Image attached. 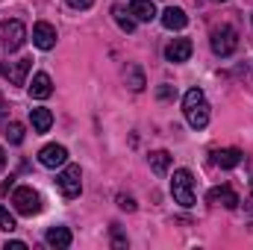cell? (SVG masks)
Here are the masks:
<instances>
[{
    "mask_svg": "<svg viewBox=\"0 0 253 250\" xmlns=\"http://www.w3.org/2000/svg\"><path fill=\"white\" fill-rule=\"evenodd\" d=\"M183 115H186L191 129H206V124H209V103H206V94L200 88H189L183 94Z\"/></svg>",
    "mask_w": 253,
    "mask_h": 250,
    "instance_id": "obj_1",
    "label": "cell"
},
{
    "mask_svg": "<svg viewBox=\"0 0 253 250\" xmlns=\"http://www.w3.org/2000/svg\"><path fill=\"white\" fill-rule=\"evenodd\" d=\"M171 197L174 203H180L183 209H191L197 203V194H194V177H191L189 168H177L174 177H171Z\"/></svg>",
    "mask_w": 253,
    "mask_h": 250,
    "instance_id": "obj_2",
    "label": "cell"
},
{
    "mask_svg": "<svg viewBox=\"0 0 253 250\" xmlns=\"http://www.w3.org/2000/svg\"><path fill=\"white\" fill-rule=\"evenodd\" d=\"M209 44H212V53H215V56H221V59L233 56L236 47H239V33H236V27H230V24L215 27L212 36H209Z\"/></svg>",
    "mask_w": 253,
    "mask_h": 250,
    "instance_id": "obj_3",
    "label": "cell"
},
{
    "mask_svg": "<svg viewBox=\"0 0 253 250\" xmlns=\"http://www.w3.org/2000/svg\"><path fill=\"white\" fill-rule=\"evenodd\" d=\"M12 206H15L18 215L33 218V215L42 212V194H39L33 186H18L15 191H12Z\"/></svg>",
    "mask_w": 253,
    "mask_h": 250,
    "instance_id": "obj_4",
    "label": "cell"
},
{
    "mask_svg": "<svg viewBox=\"0 0 253 250\" xmlns=\"http://www.w3.org/2000/svg\"><path fill=\"white\" fill-rule=\"evenodd\" d=\"M24 42H27V27H24L21 21L12 18V21H3V24H0V44H3L9 53L21 50Z\"/></svg>",
    "mask_w": 253,
    "mask_h": 250,
    "instance_id": "obj_5",
    "label": "cell"
},
{
    "mask_svg": "<svg viewBox=\"0 0 253 250\" xmlns=\"http://www.w3.org/2000/svg\"><path fill=\"white\" fill-rule=\"evenodd\" d=\"M56 188L62 191V197H68V200L80 197V191H83V171H80V165H65L62 174L56 177Z\"/></svg>",
    "mask_w": 253,
    "mask_h": 250,
    "instance_id": "obj_6",
    "label": "cell"
},
{
    "mask_svg": "<svg viewBox=\"0 0 253 250\" xmlns=\"http://www.w3.org/2000/svg\"><path fill=\"white\" fill-rule=\"evenodd\" d=\"M56 27L53 24H47V21H39L36 27H33V44L39 47V50H53L56 47Z\"/></svg>",
    "mask_w": 253,
    "mask_h": 250,
    "instance_id": "obj_7",
    "label": "cell"
},
{
    "mask_svg": "<svg viewBox=\"0 0 253 250\" xmlns=\"http://www.w3.org/2000/svg\"><path fill=\"white\" fill-rule=\"evenodd\" d=\"M39 162L44 168H62L65 162H68V147L65 144H44L39 150Z\"/></svg>",
    "mask_w": 253,
    "mask_h": 250,
    "instance_id": "obj_8",
    "label": "cell"
},
{
    "mask_svg": "<svg viewBox=\"0 0 253 250\" xmlns=\"http://www.w3.org/2000/svg\"><path fill=\"white\" fill-rule=\"evenodd\" d=\"M206 200H209L212 206H224V209H236V206L242 203V200H239V194H236L230 186H215V188H209Z\"/></svg>",
    "mask_w": 253,
    "mask_h": 250,
    "instance_id": "obj_9",
    "label": "cell"
},
{
    "mask_svg": "<svg viewBox=\"0 0 253 250\" xmlns=\"http://www.w3.org/2000/svg\"><path fill=\"white\" fill-rule=\"evenodd\" d=\"M30 68H33V59H18V62H12V65H0V74L9 77L12 85H27Z\"/></svg>",
    "mask_w": 253,
    "mask_h": 250,
    "instance_id": "obj_10",
    "label": "cell"
},
{
    "mask_svg": "<svg viewBox=\"0 0 253 250\" xmlns=\"http://www.w3.org/2000/svg\"><path fill=\"white\" fill-rule=\"evenodd\" d=\"M191 53H194V44H191L189 39H174V42L165 47V59H168V62H174V65L189 62Z\"/></svg>",
    "mask_w": 253,
    "mask_h": 250,
    "instance_id": "obj_11",
    "label": "cell"
},
{
    "mask_svg": "<svg viewBox=\"0 0 253 250\" xmlns=\"http://www.w3.org/2000/svg\"><path fill=\"white\" fill-rule=\"evenodd\" d=\"M27 88H30V97L33 100H47L53 94V80H50V74L39 71V74H33V83Z\"/></svg>",
    "mask_w": 253,
    "mask_h": 250,
    "instance_id": "obj_12",
    "label": "cell"
},
{
    "mask_svg": "<svg viewBox=\"0 0 253 250\" xmlns=\"http://www.w3.org/2000/svg\"><path fill=\"white\" fill-rule=\"evenodd\" d=\"M242 159H245V153H242L239 147H221V150H215V153H212V162H215L218 168H224V171L239 168V165H242Z\"/></svg>",
    "mask_w": 253,
    "mask_h": 250,
    "instance_id": "obj_13",
    "label": "cell"
},
{
    "mask_svg": "<svg viewBox=\"0 0 253 250\" xmlns=\"http://www.w3.org/2000/svg\"><path fill=\"white\" fill-rule=\"evenodd\" d=\"M129 15H132L135 21H141V24H150L159 12H156L153 0H129Z\"/></svg>",
    "mask_w": 253,
    "mask_h": 250,
    "instance_id": "obj_14",
    "label": "cell"
},
{
    "mask_svg": "<svg viewBox=\"0 0 253 250\" xmlns=\"http://www.w3.org/2000/svg\"><path fill=\"white\" fill-rule=\"evenodd\" d=\"M186 24H189V15L180 6H168L162 12V27L165 30H186Z\"/></svg>",
    "mask_w": 253,
    "mask_h": 250,
    "instance_id": "obj_15",
    "label": "cell"
},
{
    "mask_svg": "<svg viewBox=\"0 0 253 250\" xmlns=\"http://www.w3.org/2000/svg\"><path fill=\"white\" fill-rule=\"evenodd\" d=\"M44 242H47L50 248H56V250H65V248H71L74 236H71L68 227H50V230L44 233Z\"/></svg>",
    "mask_w": 253,
    "mask_h": 250,
    "instance_id": "obj_16",
    "label": "cell"
},
{
    "mask_svg": "<svg viewBox=\"0 0 253 250\" xmlns=\"http://www.w3.org/2000/svg\"><path fill=\"white\" fill-rule=\"evenodd\" d=\"M30 124H33V132H47L53 126V112L44 106H36L30 109Z\"/></svg>",
    "mask_w": 253,
    "mask_h": 250,
    "instance_id": "obj_17",
    "label": "cell"
},
{
    "mask_svg": "<svg viewBox=\"0 0 253 250\" xmlns=\"http://www.w3.org/2000/svg\"><path fill=\"white\" fill-rule=\"evenodd\" d=\"M112 18H115V24L121 27V33H126V36H129V33H135V18L129 15V9H126V6L115 3V6H112Z\"/></svg>",
    "mask_w": 253,
    "mask_h": 250,
    "instance_id": "obj_18",
    "label": "cell"
},
{
    "mask_svg": "<svg viewBox=\"0 0 253 250\" xmlns=\"http://www.w3.org/2000/svg\"><path fill=\"white\" fill-rule=\"evenodd\" d=\"M147 162H150V171H153V174L165 177L168 168H171V153H168V150H153V153L147 156Z\"/></svg>",
    "mask_w": 253,
    "mask_h": 250,
    "instance_id": "obj_19",
    "label": "cell"
},
{
    "mask_svg": "<svg viewBox=\"0 0 253 250\" xmlns=\"http://www.w3.org/2000/svg\"><path fill=\"white\" fill-rule=\"evenodd\" d=\"M124 80H126V85H129L132 91H141V88L147 85V83H144V71H141L138 65H129V68H126Z\"/></svg>",
    "mask_w": 253,
    "mask_h": 250,
    "instance_id": "obj_20",
    "label": "cell"
},
{
    "mask_svg": "<svg viewBox=\"0 0 253 250\" xmlns=\"http://www.w3.org/2000/svg\"><path fill=\"white\" fill-rule=\"evenodd\" d=\"M6 138H9L12 144H21V141H24V124L9 121V124H6Z\"/></svg>",
    "mask_w": 253,
    "mask_h": 250,
    "instance_id": "obj_21",
    "label": "cell"
},
{
    "mask_svg": "<svg viewBox=\"0 0 253 250\" xmlns=\"http://www.w3.org/2000/svg\"><path fill=\"white\" fill-rule=\"evenodd\" d=\"M18 224H15V215H9V209L6 206H0V230L3 233H12Z\"/></svg>",
    "mask_w": 253,
    "mask_h": 250,
    "instance_id": "obj_22",
    "label": "cell"
},
{
    "mask_svg": "<svg viewBox=\"0 0 253 250\" xmlns=\"http://www.w3.org/2000/svg\"><path fill=\"white\" fill-rule=\"evenodd\" d=\"M112 248H115V250H124L126 248V236L121 233V227H118V224H112Z\"/></svg>",
    "mask_w": 253,
    "mask_h": 250,
    "instance_id": "obj_23",
    "label": "cell"
},
{
    "mask_svg": "<svg viewBox=\"0 0 253 250\" xmlns=\"http://www.w3.org/2000/svg\"><path fill=\"white\" fill-rule=\"evenodd\" d=\"M118 206L126 209V212H135V200H132L129 194H118Z\"/></svg>",
    "mask_w": 253,
    "mask_h": 250,
    "instance_id": "obj_24",
    "label": "cell"
},
{
    "mask_svg": "<svg viewBox=\"0 0 253 250\" xmlns=\"http://www.w3.org/2000/svg\"><path fill=\"white\" fill-rule=\"evenodd\" d=\"M68 6H71V9H80V12H85V9H91V6H94V0H68Z\"/></svg>",
    "mask_w": 253,
    "mask_h": 250,
    "instance_id": "obj_25",
    "label": "cell"
},
{
    "mask_svg": "<svg viewBox=\"0 0 253 250\" xmlns=\"http://www.w3.org/2000/svg\"><path fill=\"white\" fill-rule=\"evenodd\" d=\"M171 94H174V88H171V85H159V88H156V97H159V100H168Z\"/></svg>",
    "mask_w": 253,
    "mask_h": 250,
    "instance_id": "obj_26",
    "label": "cell"
},
{
    "mask_svg": "<svg viewBox=\"0 0 253 250\" xmlns=\"http://www.w3.org/2000/svg\"><path fill=\"white\" fill-rule=\"evenodd\" d=\"M6 250H27L24 242H6Z\"/></svg>",
    "mask_w": 253,
    "mask_h": 250,
    "instance_id": "obj_27",
    "label": "cell"
},
{
    "mask_svg": "<svg viewBox=\"0 0 253 250\" xmlns=\"http://www.w3.org/2000/svg\"><path fill=\"white\" fill-rule=\"evenodd\" d=\"M3 168H6V150L0 147V171H3Z\"/></svg>",
    "mask_w": 253,
    "mask_h": 250,
    "instance_id": "obj_28",
    "label": "cell"
},
{
    "mask_svg": "<svg viewBox=\"0 0 253 250\" xmlns=\"http://www.w3.org/2000/svg\"><path fill=\"white\" fill-rule=\"evenodd\" d=\"M245 209H248V212H251V215H253V194H251V197H248V200H245Z\"/></svg>",
    "mask_w": 253,
    "mask_h": 250,
    "instance_id": "obj_29",
    "label": "cell"
},
{
    "mask_svg": "<svg viewBox=\"0 0 253 250\" xmlns=\"http://www.w3.org/2000/svg\"><path fill=\"white\" fill-rule=\"evenodd\" d=\"M6 115V103H3V94H0V118Z\"/></svg>",
    "mask_w": 253,
    "mask_h": 250,
    "instance_id": "obj_30",
    "label": "cell"
},
{
    "mask_svg": "<svg viewBox=\"0 0 253 250\" xmlns=\"http://www.w3.org/2000/svg\"><path fill=\"white\" fill-rule=\"evenodd\" d=\"M212 3H224V0H212Z\"/></svg>",
    "mask_w": 253,
    "mask_h": 250,
    "instance_id": "obj_31",
    "label": "cell"
},
{
    "mask_svg": "<svg viewBox=\"0 0 253 250\" xmlns=\"http://www.w3.org/2000/svg\"><path fill=\"white\" fill-rule=\"evenodd\" d=\"M251 21H253V18H251Z\"/></svg>",
    "mask_w": 253,
    "mask_h": 250,
    "instance_id": "obj_32",
    "label": "cell"
}]
</instances>
